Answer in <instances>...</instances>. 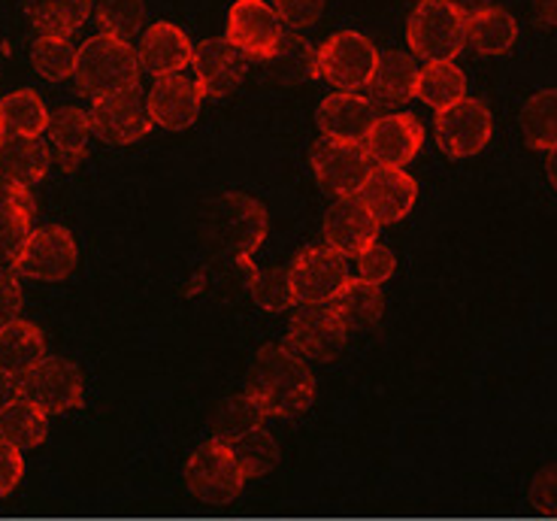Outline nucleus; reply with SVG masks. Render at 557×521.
Returning <instances> with one entry per match:
<instances>
[{
    "label": "nucleus",
    "mask_w": 557,
    "mask_h": 521,
    "mask_svg": "<svg viewBox=\"0 0 557 521\" xmlns=\"http://www.w3.org/2000/svg\"><path fill=\"white\" fill-rule=\"evenodd\" d=\"M246 392L267 409V415L294 419L312 407L315 376L288 343H270L251 361Z\"/></svg>",
    "instance_id": "nucleus-1"
},
{
    "label": "nucleus",
    "mask_w": 557,
    "mask_h": 521,
    "mask_svg": "<svg viewBox=\"0 0 557 521\" xmlns=\"http://www.w3.org/2000/svg\"><path fill=\"white\" fill-rule=\"evenodd\" d=\"M139 58L131 49V42L112 40L107 34L85 40V46L76 55V88L88 95V98L103 100L115 98V95H125L134 91L139 83Z\"/></svg>",
    "instance_id": "nucleus-2"
},
{
    "label": "nucleus",
    "mask_w": 557,
    "mask_h": 521,
    "mask_svg": "<svg viewBox=\"0 0 557 521\" xmlns=\"http://www.w3.org/2000/svg\"><path fill=\"white\" fill-rule=\"evenodd\" d=\"M207 237L231 261L249 258L267 237V210L249 195H222L207 210Z\"/></svg>",
    "instance_id": "nucleus-3"
},
{
    "label": "nucleus",
    "mask_w": 557,
    "mask_h": 521,
    "mask_svg": "<svg viewBox=\"0 0 557 521\" xmlns=\"http://www.w3.org/2000/svg\"><path fill=\"white\" fill-rule=\"evenodd\" d=\"M406 40L424 61H451L467 42V18L446 0H421L409 15Z\"/></svg>",
    "instance_id": "nucleus-4"
},
{
    "label": "nucleus",
    "mask_w": 557,
    "mask_h": 521,
    "mask_svg": "<svg viewBox=\"0 0 557 521\" xmlns=\"http://www.w3.org/2000/svg\"><path fill=\"white\" fill-rule=\"evenodd\" d=\"M376 64L379 49L358 30H339L319 49V76L348 95H358L370 85Z\"/></svg>",
    "instance_id": "nucleus-5"
},
{
    "label": "nucleus",
    "mask_w": 557,
    "mask_h": 521,
    "mask_svg": "<svg viewBox=\"0 0 557 521\" xmlns=\"http://www.w3.org/2000/svg\"><path fill=\"white\" fill-rule=\"evenodd\" d=\"M185 485L203 504H231L243 492L246 476L231 446L207 439L185 464Z\"/></svg>",
    "instance_id": "nucleus-6"
},
{
    "label": "nucleus",
    "mask_w": 557,
    "mask_h": 521,
    "mask_svg": "<svg viewBox=\"0 0 557 521\" xmlns=\"http://www.w3.org/2000/svg\"><path fill=\"white\" fill-rule=\"evenodd\" d=\"M292 288L300 307H324L334 303L336 295L351 282L346 255L334 252L331 246L304 249L292 261Z\"/></svg>",
    "instance_id": "nucleus-7"
},
{
    "label": "nucleus",
    "mask_w": 557,
    "mask_h": 521,
    "mask_svg": "<svg viewBox=\"0 0 557 521\" xmlns=\"http://www.w3.org/2000/svg\"><path fill=\"white\" fill-rule=\"evenodd\" d=\"M312 173L324 191H331L336 198H358L363 183L370 179V173L376 164L370 161L363 142H343L321 137L312 152H309Z\"/></svg>",
    "instance_id": "nucleus-8"
},
{
    "label": "nucleus",
    "mask_w": 557,
    "mask_h": 521,
    "mask_svg": "<svg viewBox=\"0 0 557 521\" xmlns=\"http://www.w3.org/2000/svg\"><path fill=\"white\" fill-rule=\"evenodd\" d=\"M22 397L40 407L46 415H61L67 409L83 407L85 380L79 367L67 358H46L18 380Z\"/></svg>",
    "instance_id": "nucleus-9"
},
{
    "label": "nucleus",
    "mask_w": 557,
    "mask_h": 521,
    "mask_svg": "<svg viewBox=\"0 0 557 521\" xmlns=\"http://www.w3.org/2000/svg\"><path fill=\"white\" fill-rule=\"evenodd\" d=\"M76 240L67 227L46 225L34 227L22 258L15 261L13 273L34 282H61L76 270Z\"/></svg>",
    "instance_id": "nucleus-10"
},
{
    "label": "nucleus",
    "mask_w": 557,
    "mask_h": 521,
    "mask_svg": "<svg viewBox=\"0 0 557 521\" xmlns=\"http://www.w3.org/2000/svg\"><path fill=\"white\" fill-rule=\"evenodd\" d=\"M491 110L482 100L463 98L436 113V142L448 158H473L491 140Z\"/></svg>",
    "instance_id": "nucleus-11"
},
{
    "label": "nucleus",
    "mask_w": 557,
    "mask_h": 521,
    "mask_svg": "<svg viewBox=\"0 0 557 521\" xmlns=\"http://www.w3.org/2000/svg\"><path fill=\"white\" fill-rule=\"evenodd\" d=\"M348 327L336 315L331 303L324 307H300L288 324V346L304 361H334L346 349Z\"/></svg>",
    "instance_id": "nucleus-12"
},
{
    "label": "nucleus",
    "mask_w": 557,
    "mask_h": 521,
    "mask_svg": "<svg viewBox=\"0 0 557 521\" xmlns=\"http://www.w3.org/2000/svg\"><path fill=\"white\" fill-rule=\"evenodd\" d=\"M227 40L237 46L246 58H267L278 49L285 37L282 18L264 0H237L227 13Z\"/></svg>",
    "instance_id": "nucleus-13"
},
{
    "label": "nucleus",
    "mask_w": 557,
    "mask_h": 521,
    "mask_svg": "<svg viewBox=\"0 0 557 521\" xmlns=\"http://www.w3.org/2000/svg\"><path fill=\"white\" fill-rule=\"evenodd\" d=\"M88 122H91V134H98L100 140L110 146H127V142L143 140L154 125L149 103L139 98L137 88L115 95V98L95 100Z\"/></svg>",
    "instance_id": "nucleus-14"
},
{
    "label": "nucleus",
    "mask_w": 557,
    "mask_h": 521,
    "mask_svg": "<svg viewBox=\"0 0 557 521\" xmlns=\"http://www.w3.org/2000/svg\"><path fill=\"white\" fill-rule=\"evenodd\" d=\"M191 67H195V83L203 98H224L243 83L249 58L227 37H209L195 49Z\"/></svg>",
    "instance_id": "nucleus-15"
},
{
    "label": "nucleus",
    "mask_w": 557,
    "mask_h": 521,
    "mask_svg": "<svg viewBox=\"0 0 557 521\" xmlns=\"http://www.w3.org/2000/svg\"><path fill=\"white\" fill-rule=\"evenodd\" d=\"M421 142H424V127L416 115L391 113L376 119V125L363 140V149L376 168L404 170L418 156Z\"/></svg>",
    "instance_id": "nucleus-16"
},
{
    "label": "nucleus",
    "mask_w": 557,
    "mask_h": 521,
    "mask_svg": "<svg viewBox=\"0 0 557 521\" xmlns=\"http://www.w3.org/2000/svg\"><path fill=\"white\" fill-rule=\"evenodd\" d=\"M358 198L379 225H394V222L406 219L416 207L418 183L404 170L376 168L358 191Z\"/></svg>",
    "instance_id": "nucleus-17"
},
{
    "label": "nucleus",
    "mask_w": 557,
    "mask_h": 521,
    "mask_svg": "<svg viewBox=\"0 0 557 521\" xmlns=\"http://www.w3.org/2000/svg\"><path fill=\"white\" fill-rule=\"evenodd\" d=\"M146 103H149L154 125H161L164 131H185L197 122L203 95L195 79H188L182 73H170V76L154 79Z\"/></svg>",
    "instance_id": "nucleus-18"
},
{
    "label": "nucleus",
    "mask_w": 557,
    "mask_h": 521,
    "mask_svg": "<svg viewBox=\"0 0 557 521\" xmlns=\"http://www.w3.org/2000/svg\"><path fill=\"white\" fill-rule=\"evenodd\" d=\"M376 237L379 222L363 207L361 198H339L324 215V240L346 258H358L367 246L376 243Z\"/></svg>",
    "instance_id": "nucleus-19"
},
{
    "label": "nucleus",
    "mask_w": 557,
    "mask_h": 521,
    "mask_svg": "<svg viewBox=\"0 0 557 521\" xmlns=\"http://www.w3.org/2000/svg\"><path fill=\"white\" fill-rule=\"evenodd\" d=\"M376 119L373 100L361 98V95H348V91L327 95L319 107V127L327 140L363 142L376 125Z\"/></svg>",
    "instance_id": "nucleus-20"
},
{
    "label": "nucleus",
    "mask_w": 557,
    "mask_h": 521,
    "mask_svg": "<svg viewBox=\"0 0 557 521\" xmlns=\"http://www.w3.org/2000/svg\"><path fill=\"white\" fill-rule=\"evenodd\" d=\"M139 67L146 73L158 76H170V73H182L191 58H195V46L188 40V34L170 22H154L143 30L139 37Z\"/></svg>",
    "instance_id": "nucleus-21"
},
{
    "label": "nucleus",
    "mask_w": 557,
    "mask_h": 521,
    "mask_svg": "<svg viewBox=\"0 0 557 521\" xmlns=\"http://www.w3.org/2000/svg\"><path fill=\"white\" fill-rule=\"evenodd\" d=\"M37 200L30 188H0V270H13L34 234Z\"/></svg>",
    "instance_id": "nucleus-22"
},
{
    "label": "nucleus",
    "mask_w": 557,
    "mask_h": 521,
    "mask_svg": "<svg viewBox=\"0 0 557 521\" xmlns=\"http://www.w3.org/2000/svg\"><path fill=\"white\" fill-rule=\"evenodd\" d=\"M49 149L40 140L7 137L0 142V183L10 188H30L49 173Z\"/></svg>",
    "instance_id": "nucleus-23"
},
{
    "label": "nucleus",
    "mask_w": 557,
    "mask_h": 521,
    "mask_svg": "<svg viewBox=\"0 0 557 521\" xmlns=\"http://www.w3.org/2000/svg\"><path fill=\"white\" fill-rule=\"evenodd\" d=\"M418 67L416 61L404 52H379V64L373 79L367 85L373 103L400 107L406 100L416 98Z\"/></svg>",
    "instance_id": "nucleus-24"
},
{
    "label": "nucleus",
    "mask_w": 557,
    "mask_h": 521,
    "mask_svg": "<svg viewBox=\"0 0 557 521\" xmlns=\"http://www.w3.org/2000/svg\"><path fill=\"white\" fill-rule=\"evenodd\" d=\"M40 361H46V339L37 324L15 319L13 324L0 327V370L3 373L22 380Z\"/></svg>",
    "instance_id": "nucleus-25"
},
{
    "label": "nucleus",
    "mask_w": 557,
    "mask_h": 521,
    "mask_svg": "<svg viewBox=\"0 0 557 521\" xmlns=\"http://www.w3.org/2000/svg\"><path fill=\"white\" fill-rule=\"evenodd\" d=\"M49 137V156L58 158V164L67 170H76V164L85 158L88 137H91V122L79 107H61L46 127Z\"/></svg>",
    "instance_id": "nucleus-26"
},
{
    "label": "nucleus",
    "mask_w": 557,
    "mask_h": 521,
    "mask_svg": "<svg viewBox=\"0 0 557 521\" xmlns=\"http://www.w3.org/2000/svg\"><path fill=\"white\" fill-rule=\"evenodd\" d=\"M267 76L273 85H297L319 76V52L297 34H285L278 49L267 58Z\"/></svg>",
    "instance_id": "nucleus-27"
},
{
    "label": "nucleus",
    "mask_w": 557,
    "mask_h": 521,
    "mask_svg": "<svg viewBox=\"0 0 557 521\" xmlns=\"http://www.w3.org/2000/svg\"><path fill=\"white\" fill-rule=\"evenodd\" d=\"M518 40L516 15L503 7H487L473 18H467V42L479 55H506Z\"/></svg>",
    "instance_id": "nucleus-28"
},
{
    "label": "nucleus",
    "mask_w": 557,
    "mask_h": 521,
    "mask_svg": "<svg viewBox=\"0 0 557 521\" xmlns=\"http://www.w3.org/2000/svg\"><path fill=\"white\" fill-rule=\"evenodd\" d=\"M0 119H3V131L7 137H28V140H40L49 127V110L37 91L22 88L0 100Z\"/></svg>",
    "instance_id": "nucleus-29"
},
{
    "label": "nucleus",
    "mask_w": 557,
    "mask_h": 521,
    "mask_svg": "<svg viewBox=\"0 0 557 521\" xmlns=\"http://www.w3.org/2000/svg\"><path fill=\"white\" fill-rule=\"evenodd\" d=\"M267 419H270L267 409L249 392H243V395L231 397V400L222 404L219 415H215L212 439H219L224 446H237L239 439H246L255 431H261Z\"/></svg>",
    "instance_id": "nucleus-30"
},
{
    "label": "nucleus",
    "mask_w": 557,
    "mask_h": 521,
    "mask_svg": "<svg viewBox=\"0 0 557 521\" xmlns=\"http://www.w3.org/2000/svg\"><path fill=\"white\" fill-rule=\"evenodd\" d=\"M416 98L440 113L467 98V76L455 61H431L424 71H418Z\"/></svg>",
    "instance_id": "nucleus-31"
},
{
    "label": "nucleus",
    "mask_w": 557,
    "mask_h": 521,
    "mask_svg": "<svg viewBox=\"0 0 557 521\" xmlns=\"http://www.w3.org/2000/svg\"><path fill=\"white\" fill-rule=\"evenodd\" d=\"M336 310V315L343 319L348 331H363V327H376L382 322V312H385V300H382V291L379 285H370L363 280H351L336 295V300L331 303Z\"/></svg>",
    "instance_id": "nucleus-32"
},
{
    "label": "nucleus",
    "mask_w": 557,
    "mask_h": 521,
    "mask_svg": "<svg viewBox=\"0 0 557 521\" xmlns=\"http://www.w3.org/2000/svg\"><path fill=\"white\" fill-rule=\"evenodd\" d=\"M34 28L42 37H67L85 25L91 0H25Z\"/></svg>",
    "instance_id": "nucleus-33"
},
{
    "label": "nucleus",
    "mask_w": 557,
    "mask_h": 521,
    "mask_svg": "<svg viewBox=\"0 0 557 521\" xmlns=\"http://www.w3.org/2000/svg\"><path fill=\"white\" fill-rule=\"evenodd\" d=\"M0 437L18 449H37L49 437V415L25 397H15L10 407L0 409Z\"/></svg>",
    "instance_id": "nucleus-34"
},
{
    "label": "nucleus",
    "mask_w": 557,
    "mask_h": 521,
    "mask_svg": "<svg viewBox=\"0 0 557 521\" xmlns=\"http://www.w3.org/2000/svg\"><path fill=\"white\" fill-rule=\"evenodd\" d=\"M521 137L530 149H555L557 146V88L540 91L521 110Z\"/></svg>",
    "instance_id": "nucleus-35"
},
{
    "label": "nucleus",
    "mask_w": 557,
    "mask_h": 521,
    "mask_svg": "<svg viewBox=\"0 0 557 521\" xmlns=\"http://www.w3.org/2000/svg\"><path fill=\"white\" fill-rule=\"evenodd\" d=\"M98 22L107 37L131 42L146 30V3L143 0H98Z\"/></svg>",
    "instance_id": "nucleus-36"
},
{
    "label": "nucleus",
    "mask_w": 557,
    "mask_h": 521,
    "mask_svg": "<svg viewBox=\"0 0 557 521\" xmlns=\"http://www.w3.org/2000/svg\"><path fill=\"white\" fill-rule=\"evenodd\" d=\"M76 55L79 49H73L67 37H40L30 49V64L49 83H61L76 71Z\"/></svg>",
    "instance_id": "nucleus-37"
},
{
    "label": "nucleus",
    "mask_w": 557,
    "mask_h": 521,
    "mask_svg": "<svg viewBox=\"0 0 557 521\" xmlns=\"http://www.w3.org/2000/svg\"><path fill=\"white\" fill-rule=\"evenodd\" d=\"M251 300L267 312H285L297 307L288 268H270L264 273H255V280H251Z\"/></svg>",
    "instance_id": "nucleus-38"
},
{
    "label": "nucleus",
    "mask_w": 557,
    "mask_h": 521,
    "mask_svg": "<svg viewBox=\"0 0 557 521\" xmlns=\"http://www.w3.org/2000/svg\"><path fill=\"white\" fill-rule=\"evenodd\" d=\"M234 455H237L239 467H243V476L246 482L255 480V476H264L267 470H273L278 461V446L270 431H255L246 439H239L237 446H231Z\"/></svg>",
    "instance_id": "nucleus-39"
},
{
    "label": "nucleus",
    "mask_w": 557,
    "mask_h": 521,
    "mask_svg": "<svg viewBox=\"0 0 557 521\" xmlns=\"http://www.w3.org/2000/svg\"><path fill=\"white\" fill-rule=\"evenodd\" d=\"M355 261H358V280L370 282V285H385L394 276V270H397L394 252L379 240L373 246H367Z\"/></svg>",
    "instance_id": "nucleus-40"
},
{
    "label": "nucleus",
    "mask_w": 557,
    "mask_h": 521,
    "mask_svg": "<svg viewBox=\"0 0 557 521\" xmlns=\"http://www.w3.org/2000/svg\"><path fill=\"white\" fill-rule=\"evenodd\" d=\"M273 10L288 28H312L324 13V0H276Z\"/></svg>",
    "instance_id": "nucleus-41"
},
{
    "label": "nucleus",
    "mask_w": 557,
    "mask_h": 521,
    "mask_svg": "<svg viewBox=\"0 0 557 521\" xmlns=\"http://www.w3.org/2000/svg\"><path fill=\"white\" fill-rule=\"evenodd\" d=\"M25 476V458L22 449L13 446L10 439L0 437V500L10 497L18 488V482Z\"/></svg>",
    "instance_id": "nucleus-42"
},
{
    "label": "nucleus",
    "mask_w": 557,
    "mask_h": 521,
    "mask_svg": "<svg viewBox=\"0 0 557 521\" xmlns=\"http://www.w3.org/2000/svg\"><path fill=\"white\" fill-rule=\"evenodd\" d=\"M22 285L13 270H0V327L13 324L22 312Z\"/></svg>",
    "instance_id": "nucleus-43"
},
{
    "label": "nucleus",
    "mask_w": 557,
    "mask_h": 521,
    "mask_svg": "<svg viewBox=\"0 0 557 521\" xmlns=\"http://www.w3.org/2000/svg\"><path fill=\"white\" fill-rule=\"evenodd\" d=\"M530 504L543 512H557V467L543 470L530 485Z\"/></svg>",
    "instance_id": "nucleus-44"
},
{
    "label": "nucleus",
    "mask_w": 557,
    "mask_h": 521,
    "mask_svg": "<svg viewBox=\"0 0 557 521\" xmlns=\"http://www.w3.org/2000/svg\"><path fill=\"white\" fill-rule=\"evenodd\" d=\"M15 397H22V385H18L15 376H10V373H3V370H0V409L10 407Z\"/></svg>",
    "instance_id": "nucleus-45"
},
{
    "label": "nucleus",
    "mask_w": 557,
    "mask_h": 521,
    "mask_svg": "<svg viewBox=\"0 0 557 521\" xmlns=\"http://www.w3.org/2000/svg\"><path fill=\"white\" fill-rule=\"evenodd\" d=\"M533 13L543 25L557 28V0H533Z\"/></svg>",
    "instance_id": "nucleus-46"
},
{
    "label": "nucleus",
    "mask_w": 557,
    "mask_h": 521,
    "mask_svg": "<svg viewBox=\"0 0 557 521\" xmlns=\"http://www.w3.org/2000/svg\"><path fill=\"white\" fill-rule=\"evenodd\" d=\"M448 7H455L463 18H473L475 13H482L487 7H494L491 0H446Z\"/></svg>",
    "instance_id": "nucleus-47"
},
{
    "label": "nucleus",
    "mask_w": 557,
    "mask_h": 521,
    "mask_svg": "<svg viewBox=\"0 0 557 521\" xmlns=\"http://www.w3.org/2000/svg\"><path fill=\"white\" fill-rule=\"evenodd\" d=\"M545 176H548V183H552V188L557 191V146L548 152V158H545Z\"/></svg>",
    "instance_id": "nucleus-48"
},
{
    "label": "nucleus",
    "mask_w": 557,
    "mask_h": 521,
    "mask_svg": "<svg viewBox=\"0 0 557 521\" xmlns=\"http://www.w3.org/2000/svg\"><path fill=\"white\" fill-rule=\"evenodd\" d=\"M7 140V131H3V119H0V142Z\"/></svg>",
    "instance_id": "nucleus-49"
}]
</instances>
